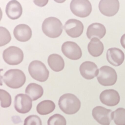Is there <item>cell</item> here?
Segmentation results:
<instances>
[{"mask_svg": "<svg viewBox=\"0 0 125 125\" xmlns=\"http://www.w3.org/2000/svg\"><path fill=\"white\" fill-rule=\"evenodd\" d=\"M64 28L68 35L72 38H77L83 33L84 25L79 20L71 19L66 22Z\"/></svg>", "mask_w": 125, "mask_h": 125, "instance_id": "12", "label": "cell"}, {"mask_svg": "<svg viewBox=\"0 0 125 125\" xmlns=\"http://www.w3.org/2000/svg\"><path fill=\"white\" fill-rule=\"evenodd\" d=\"M61 50L65 56L73 60H79L82 55L81 48L77 44L73 42L68 41L63 43Z\"/></svg>", "mask_w": 125, "mask_h": 125, "instance_id": "10", "label": "cell"}, {"mask_svg": "<svg viewBox=\"0 0 125 125\" xmlns=\"http://www.w3.org/2000/svg\"><path fill=\"white\" fill-rule=\"evenodd\" d=\"M3 57L4 61L9 65H16L22 62L24 59V53L20 48L13 46L4 50Z\"/></svg>", "mask_w": 125, "mask_h": 125, "instance_id": "7", "label": "cell"}, {"mask_svg": "<svg viewBox=\"0 0 125 125\" xmlns=\"http://www.w3.org/2000/svg\"><path fill=\"white\" fill-rule=\"evenodd\" d=\"M24 125H42V122L38 115H31L25 118Z\"/></svg>", "mask_w": 125, "mask_h": 125, "instance_id": "27", "label": "cell"}, {"mask_svg": "<svg viewBox=\"0 0 125 125\" xmlns=\"http://www.w3.org/2000/svg\"><path fill=\"white\" fill-rule=\"evenodd\" d=\"M88 50L90 54L93 57H99L104 52V44L98 39L94 38L88 43Z\"/></svg>", "mask_w": 125, "mask_h": 125, "instance_id": "20", "label": "cell"}, {"mask_svg": "<svg viewBox=\"0 0 125 125\" xmlns=\"http://www.w3.org/2000/svg\"><path fill=\"white\" fill-rule=\"evenodd\" d=\"M6 13L8 17L11 19H17L22 14V7L18 1L16 0H11L6 5Z\"/></svg>", "mask_w": 125, "mask_h": 125, "instance_id": "17", "label": "cell"}, {"mask_svg": "<svg viewBox=\"0 0 125 125\" xmlns=\"http://www.w3.org/2000/svg\"><path fill=\"white\" fill-rule=\"evenodd\" d=\"M3 80L9 87L17 89L22 87L26 82V78L24 72L18 69H10L5 72Z\"/></svg>", "mask_w": 125, "mask_h": 125, "instance_id": "2", "label": "cell"}, {"mask_svg": "<svg viewBox=\"0 0 125 125\" xmlns=\"http://www.w3.org/2000/svg\"><path fill=\"white\" fill-rule=\"evenodd\" d=\"M61 110L67 115H73L78 112L81 107V102L76 96L68 93L61 96L58 101Z\"/></svg>", "mask_w": 125, "mask_h": 125, "instance_id": "1", "label": "cell"}, {"mask_svg": "<svg viewBox=\"0 0 125 125\" xmlns=\"http://www.w3.org/2000/svg\"><path fill=\"white\" fill-rule=\"evenodd\" d=\"M14 106L15 109L19 113H27L30 111L32 106V99L26 94H20L15 97Z\"/></svg>", "mask_w": 125, "mask_h": 125, "instance_id": "9", "label": "cell"}, {"mask_svg": "<svg viewBox=\"0 0 125 125\" xmlns=\"http://www.w3.org/2000/svg\"><path fill=\"white\" fill-rule=\"evenodd\" d=\"M99 84L104 86H112L116 83L117 73L114 69L108 66H104L99 69L97 76Z\"/></svg>", "mask_w": 125, "mask_h": 125, "instance_id": "5", "label": "cell"}, {"mask_svg": "<svg viewBox=\"0 0 125 125\" xmlns=\"http://www.w3.org/2000/svg\"><path fill=\"white\" fill-rule=\"evenodd\" d=\"M112 111L101 106H97L93 109L92 115L98 123L102 125H109L113 120Z\"/></svg>", "mask_w": 125, "mask_h": 125, "instance_id": "8", "label": "cell"}, {"mask_svg": "<svg viewBox=\"0 0 125 125\" xmlns=\"http://www.w3.org/2000/svg\"><path fill=\"white\" fill-rule=\"evenodd\" d=\"M0 46H4L10 42L11 40V36L9 31L5 28L0 27Z\"/></svg>", "mask_w": 125, "mask_h": 125, "instance_id": "26", "label": "cell"}, {"mask_svg": "<svg viewBox=\"0 0 125 125\" xmlns=\"http://www.w3.org/2000/svg\"><path fill=\"white\" fill-rule=\"evenodd\" d=\"M47 124L48 125H66V120L61 115L55 114L49 118Z\"/></svg>", "mask_w": 125, "mask_h": 125, "instance_id": "25", "label": "cell"}, {"mask_svg": "<svg viewBox=\"0 0 125 125\" xmlns=\"http://www.w3.org/2000/svg\"><path fill=\"white\" fill-rule=\"evenodd\" d=\"M25 93L33 101L41 98L43 94L44 90L41 85L35 83H31L27 86Z\"/></svg>", "mask_w": 125, "mask_h": 125, "instance_id": "21", "label": "cell"}, {"mask_svg": "<svg viewBox=\"0 0 125 125\" xmlns=\"http://www.w3.org/2000/svg\"><path fill=\"white\" fill-rule=\"evenodd\" d=\"M101 102L109 106H114L118 104L120 101V96L117 91L113 89L106 90L100 95Z\"/></svg>", "mask_w": 125, "mask_h": 125, "instance_id": "13", "label": "cell"}, {"mask_svg": "<svg viewBox=\"0 0 125 125\" xmlns=\"http://www.w3.org/2000/svg\"><path fill=\"white\" fill-rule=\"evenodd\" d=\"M0 95L1 107L3 108H7L10 106L11 104L10 95L5 90L0 89Z\"/></svg>", "mask_w": 125, "mask_h": 125, "instance_id": "24", "label": "cell"}, {"mask_svg": "<svg viewBox=\"0 0 125 125\" xmlns=\"http://www.w3.org/2000/svg\"><path fill=\"white\" fill-rule=\"evenodd\" d=\"M70 9L74 15L80 18L88 16L92 11V5L88 0H72Z\"/></svg>", "mask_w": 125, "mask_h": 125, "instance_id": "6", "label": "cell"}, {"mask_svg": "<svg viewBox=\"0 0 125 125\" xmlns=\"http://www.w3.org/2000/svg\"><path fill=\"white\" fill-rule=\"evenodd\" d=\"M13 34L15 38L19 41L26 42L31 38L32 31L28 25L25 24H21L15 28Z\"/></svg>", "mask_w": 125, "mask_h": 125, "instance_id": "16", "label": "cell"}, {"mask_svg": "<svg viewBox=\"0 0 125 125\" xmlns=\"http://www.w3.org/2000/svg\"><path fill=\"white\" fill-rule=\"evenodd\" d=\"M80 74L83 77L87 80H91L97 76L99 69L95 63L91 61H85L80 66Z\"/></svg>", "mask_w": 125, "mask_h": 125, "instance_id": "14", "label": "cell"}, {"mask_svg": "<svg viewBox=\"0 0 125 125\" xmlns=\"http://www.w3.org/2000/svg\"><path fill=\"white\" fill-rule=\"evenodd\" d=\"M55 108L54 103L51 100L42 101L37 105L36 110L39 115H45L52 112Z\"/></svg>", "mask_w": 125, "mask_h": 125, "instance_id": "22", "label": "cell"}, {"mask_svg": "<svg viewBox=\"0 0 125 125\" xmlns=\"http://www.w3.org/2000/svg\"><path fill=\"white\" fill-rule=\"evenodd\" d=\"M113 120L116 125H125V109L119 108L112 113Z\"/></svg>", "mask_w": 125, "mask_h": 125, "instance_id": "23", "label": "cell"}, {"mask_svg": "<svg viewBox=\"0 0 125 125\" xmlns=\"http://www.w3.org/2000/svg\"><path fill=\"white\" fill-rule=\"evenodd\" d=\"M120 3L118 0H101L99 4L101 13L104 16L112 17L118 12Z\"/></svg>", "mask_w": 125, "mask_h": 125, "instance_id": "11", "label": "cell"}, {"mask_svg": "<svg viewBox=\"0 0 125 125\" xmlns=\"http://www.w3.org/2000/svg\"><path fill=\"white\" fill-rule=\"evenodd\" d=\"M28 71L33 79L41 82L46 81L49 76V72L46 65L39 61L31 62L29 65Z\"/></svg>", "mask_w": 125, "mask_h": 125, "instance_id": "4", "label": "cell"}, {"mask_svg": "<svg viewBox=\"0 0 125 125\" xmlns=\"http://www.w3.org/2000/svg\"><path fill=\"white\" fill-rule=\"evenodd\" d=\"M106 29L102 24L94 23L88 26L87 30V37L89 39L96 38L99 39H102L106 33Z\"/></svg>", "mask_w": 125, "mask_h": 125, "instance_id": "18", "label": "cell"}, {"mask_svg": "<svg viewBox=\"0 0 125 125\" xmlns=\"http://www.w3.org/2000/svg\"><path fill=\"white\" fill-rule=\"evenodd\" d=\"M48 63L50 68L55 72L61 71L65 67L64 60L58 54H53L49 56Z\"/></svg>", "mask_w": 125, "mask_h": 125, "instance_id": "19", "label": "cell"}, {"mask_svg": "<svg viewBox=\"0 0 125 125\" xmlns=\"http://www.w3.org/2000/svg\"><path fill=\"white\" fill-rule=\"evenodd\" d=\"M120 43L123 48L125 49V33L121 38Z\"/></svg>", "mask_w": 125, "mask_h": 125, "instance_id": "28", "label": "cell"}, {"mask_svg": "<svg viewBox=\"0 0 125 125\" xmlns=\"http://www.w3.org/2000/svg\"><path fill=\"white\" fill-rule=\"evenodd\" d=\"M106 58L110 64L115 66H118L123 62L125 59V55L120 49L111 48L107 50Z\"/></svg>", "mask_w": 125, "mask_h": 125, "instance_id": "15", "label": "cell"}, {"mask_svg": "<svg viewBox=\"0 0 125 125\" xmlns=\"http://www.w3.org/2000/svg\"><path fill=\"white\" fill-rule=\"evenodd\" d=\"M63 27L62 24L57 18L50 17L45 19L42 25L43 32L51 38H55L62 34Z\"/></svg>", "mask_w": 125, "mask_h": 125, "instance_id": "3", "label": "cell"}]
</instances>
